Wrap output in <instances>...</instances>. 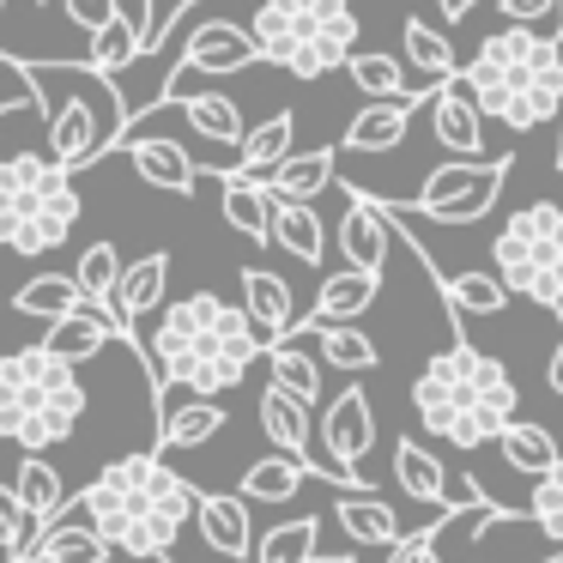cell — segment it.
Segmentation results:
<instances>
[{"instance_id": "1", "label": "cell", "mask_w": 563, "mask_h": 563, "mask_svg": "<svg viewBox=\"0 0 563 563\" xmlns=\"http://www.w3.org/2000/svg\"><path fill=\"white\" fill-rule=\"evenodd\" d=\"M152 316H158V328L140 340L152 394L188 388L219 400V394L243 388V376L261 357V340L249 328L243 303H224L219 291H195V297H176V303H158Z\"/></svg>"}, {"instance_id": "2", "label": "cell", "mask_w": 563, "mask_h": 563, "mask_svg": "<svg viewBox=\"0 0 563 563\" xmlns=\"http://www.w3.org/2000/svg\"><path fill=\"white\" fill-rule=\"evenodd\" d=\"M195 497L200 490L183 473H170L158 454H122L79 490L74 509L122 558H170L176 533L195 521Z\"/></svg>"}, {"instance_id": "3", "label": "cell", "mask_w": 563, "mask_h": 563, "mask_svg": "<svg viewBox=\"0 0 563 563\" xmlns=\"http://www.w3.org/2000/svg\"><path fill=\"white\" fill-rule=\"evenodd\" d=\"M478 115H497L515 134H533L539 122L563 115V19L558 31L503 25L478 43L454 74Z\"/></svg>"}, {"instance_id": "4", "label": "cell", "mask_w": 563, "mask_h": 563, "mask_svg": "<svg viewBox=\"0 0 563 563\" xmlns=\"http://www.w3.org/2000/svg\"><path fill=\"white\" fill-rule=\"evenodd\" d=\"M412 412L430 437L454 442V449H485L497 430L521 412V388H515L509 364L478 352L466 333H454L449 352H437L412 382Z\"/></svg>"}, {"instance_id": "5", "label": "cell", "mask_w": 563, "mask_h": 563, "mask_svg": "<svg viewBox=\"0 0 563 563\" xmlns=\"http://www.w3.org/2000/svg\"><path fill=\"white\" fill-rule=\"evenodd\" d=\"M31 86V103L43 115V140H49V158L67 176L91 170L103 152H115L128 128V110L115 98V86L98 67H74V62H25L19 67Z\"/></svg>"}, {"instance_id": "6", "label": "cell", "mask_w": 563, "mask_h": 563, "mask_svg": "<svg viewBox=\"0 0 563 563\" xmlns=\"http://www.w3.org/2000/svg\"><path fill=\"white\" fill-rule=\"evenodd\" d=\"M86 382L67 357H55L49 345H19L0 357V437L19 449L43 454L55 442H67L86 418Z\"/></svg>"}, {"instance_id": "7", "label": "cell", "mask_w": 563, "mask_h": 563, "mask_svg": "<svg viewBox=\"0 0 563 563\" xmlns=\"http://www.w3.org/2000/svg\"><path fill=\"white\" fill-rule=\"evenodd\" d=\"M79 188L49 152H0V249L7 255H49L79 224Z\"/></svg>"}, {"instance_id": "8", "label": "cell", "mask_w": 563, "mask_h": 563, "mask_svg": "<svg viewBox=\"0 0 563 563\" xmlns=\"http://www.w3.org/2000/svg\"><path fill=\"white\" fill-rule=\"evenodd\" d=\"M249 37L261 62L285 67L291 79H321L357 49V13L352 0H255Z\"/></svg>"}, {"instance_id": "9", "label": "cell", "mask_w": 563, "mask_h": 563, "mask_svg": "<svg viewBox=\"0 0 563 563\" xmlns=\"http://www.w3.org/2000/svg\"><path fill=\"white\" fill-rule=\"evenodd\" d=\"M497 279L509 285V297L563 316V207L558 200H527L521 212H509V224L490 243Z\"/></svg>"}, {"instance_id": "10", "label": "cell", "mask_w": 563, "mask_h": 563, "mask_svg": "<svg viewBox=\"0 0 563 563\" xmlns=\"http://www.w3.org/2000/svg\"><path fill=\"white\" fill-rule=\"evenodd\" d=\"M515 158L503 152V158H454V164H437V170L424 176V188L412 195V207L400 212H418V219L430 224H478L490 207H497L503 183H509Z\"/></svg>"}, {"instance_id": "11", "label": "cell", "mask_w": 563, "mask_h": 563, "mask_svg": "<svg viewBox=\"0 0 563 563\" xmlns=\"http://www.w3.org/2000/svg\"><path fill=\"white\" fill-rule=\"evenodd\" d=\"M164 285H170V249H152V255H140V261H128L122 267V279H115V291L103 297V321H110L122 340H134L140 345V321L152 316V309L164 303Z\"/></svg>"}, {"instance_id": "12", "label": "cell", "mask_w": 563, "mask_h": 563, "mask_svg": "<svg viewBox=\"0 0 563 563\" xmlns=\"http://www.w3.org/2000/svg\"><path fill=\"white\" fill-rule=\"evenodd\" d=\"M321 449H328L333 466L364 473V454L376 449V406H369V394L357 382L333 394L328 412H321Z\"/></svg>"}, {"instance_id": "13", "label": "cell", "mask_w": 563, "mask_h": 563, "mask_svg": "<svg viewBox=\"0 0 563 563\" xmlns=\"http://www.w3.org/2000/svg\"><path fill=\"white\" fill-rule=\"evenodd\" d=\"M340 255L345 267H364L382 273L388 267V249H394V219L382 212V200H369L364 188H345V212H340Z\"/></svg>"}, {"instance_id": "14", "label": "cell", "mask_w": 563, "mask_h": 563, "mask_svg": "<svg viewBox=\"0 0 563 563\" xmlns=\"http://www.w3.org/2000/svg\"><path fill=\"white\" fill-rule=\"evenodd\" d=\"M424 110H430V134H437L442 152H454V158H485V115H478L473 98H466L461 79L430 86Z\"/></svg>"}, {"instance_id": "15", "label": "cell", "mask_w": 563, "mask_h": 563, "mask_svg": "<svg viewBox=\"0 0 563 563\" xmlns=\"http://www.w3.org/2000/svg\"><path fill=\"white\" fill-rule=\"evenodd\" d=\"M195 527L207 539V551L243 563L255 558V521H249V497H231V490H200L195 497Z\"/></svg>"}, {"instance_id": "16", "label": "cell", "mask_w": 563, "mask_h": 563, "mask_svg": "<svg viewBox=\"0 0 563 563\" xmlns=\"http://www.w3.org/2000/svg\"><path fill=\"white\" fill-rule=\"evenodd\" d=\"M122 158L134 164V176H140V183L164 188V195H176V200H195V188H200V164L188 158V152L176 146L170 134L122 140Z\"/></svg>"}, {"instance_id": "17", "label": "cell", "mask_w": 563, "mask_h": 563, "mask_svg": "<svg viewBox=\"0 0 563 563\" xmlns=\"http://www.w3.org/2000/svg\"><path fill=\"white\" fill-rule=\"evenodd\" d=\"M236 285H243V316H249V328H255L261 352L297 328V297H291V285H285L279 273L243 267V273H236Z\"/></svg>"}, {"instance_id": "18", "label": "cell", "mask_w": 563, "mask_h": 563, "mask_svg": "<svg viewBox=\"0 0 563 563\" xmlns=\"http://www.w3.org/2000/svg\"><path fill=\"white\" fill-rule=\"evenodd\" d=\"M115 545L98 533L91 521H74V497H67L62 515H49L43 521V533L31 539L25 563H110Z\"/></svg>"}, {"instance_id": "19", "label": "cell", "mask_w": 563, "mask_h": 563, "mask_svg": "<svg viewBox=\"0 0 563 563\" xmlns=\"http://www.w3.org/2000/svg\"><path fill=\"white\" fill-rule=\"evenodd\" d=\"M430 91H412V98H369L364 110L345 122V140L340 152H394L406 140V128H412V115L424 110Z\"/></svg>"}, {"instance_id": "20", "label": "cell", "mask_w": 563, "mask_h": 563, "mask_svg": "<svg viewBox=\"0 0 563 563\" xmlns=\"http://www.w3.org/2000/svg\"><path fill=\"white\" fill-rule=\"evenodd\" d=\"M110 340H115V345H134V340H122V333L103 321V309L91 303V297H79V303L67 309V316H55L49 333H43V345H49L55 357H67L74 369L91 364V357H103V352H110Z\"/></svg>"}, {"instance_id": "21", "label": "cell", "mask_w": 563, "mask_h": 563, "mask_svg": "<svg viewBox=\"0 0 563 563\" xmlns=\"http://www.w3.org/2000/svg\"><path fill=\"white\" fill-rule=\"evenodd\" d=\"M430 267V279H437V291H442V303H449V321H454V333H461V321L466 316H503L509 309V285L497 279V273H437V261L430 255H418Z\"/></svg>"}, {"instance_id": "22", "label": "cell", "mask_w": 563, "mask_h": 563, "mask_svg": "<svg viewBox=\"0 0 563 563\" xmlns=\"http://www.w3.org/2000/svg\"><path fill=\"white\" fill-rule=\"evenodd\" d=\"M261 183H267L273 200H316V195H328V188L340 183V152H333V146L285 152V158L261 176Z\"/></svg>"}, {"instance_id": "23", "label": "cell", "mask_w": 563, "mask_h": 563, "mask_svg": "<svg viewBox=\"0 0 563 563\" xmlns=\"http://www.w3.org/2000/svg\"><path fill=\"white\" fill-rule=\"evenodd\" d=\"M261 430H267V442H273L279 454L303 461L309 473L321 478L316 454H309V437H316V430H309V406L297 400V394H285L279 382H267V388H261Z\"/></svg>"}, {"instance_id": "24", "label": "cell", "mask_w": 563, "mask_h": 563, "mask_svg": "<svg viewBox=\"0 0 563 563\" xmlns=\"http://www.w3.org/2000/svg\"><path fill=\"white\" fill-rule=\"evenodd\" d=\"M267 243H279L285 255L303 261V267H321V255H328V224H321L316 200H273Z\"/></svg>"}, {"instance_id": "25", "label": "cell", "mask_w": 563, "mask_h": 563, "mask_svg": "<svg viewBox=\"0 0 563 563\" xmlns=\"http://www.w3.org/2000/svg\"><path fill=\"white\" fill-rule=\"evenodd\" d=\"M291 146H297V110H273V115H261L255 128H243V140H236V164H224V170L267 176Z\"/></svg>"}, {"instance_id": "26", "label": "cell", "mask_w": 563, "mask_h": 563, "mask_svg": "<svg viewBox=\"0 0 563 563\" xmlns=\"http://www.w3.org/2000/svg\"><path fill=\"white\" fill-rule=\"evenodd\" d=\"M333 521L345 527V539H352V545H376V551H388L394 539L406 533L400 515H394L382 497H369V490H340V503H333Z\"/></svg>"}, {"instance_id": "27", "label": "cell", "mask_w": 563, "mask_h": 563, "mask_svg": "<svg viewBox=\"0 0 563 563\" xmlns=\"http://www.w3.org/2000/svg\"><path fill=\"white\" fill-rule=\"evenodd\" d=\"M382 297V273H364V267H340L321 279L316 291V309L303 321H357L369 303Z\"/></svg>"}, {"instance_id": "28", "label": "cell", "mask_w": 563, "mask_h": 563, "mask_svg": "<svg viewBox=\"0 0 563 563\" xmlns=\"http://www.w3.org/2000/svg\"><path fill=\"white\" fill-rule=\"evenodd\" d=\"M394 485H400L412 503L449 509V473H442V461H437V454H430L418 437H400V442H394Z\"/></svg>"}, {"instance_id": "29", "label": "cell", "mask_w": 563, "mask_h": 563, "mask_svg": "<svg viewBox=\"0 0 563 563\" xmlns=\"http://www.w3.org/2000/svg\"><path fill=\"white\" fill-rule=\"evenodd\" d=\"M224 430V406L195 394L183 406H158V449H200Z\"/></svg>"}, {"instance_id": "30", "label": "cell", "mask_w": 563, "mask_h": 563, "mask_svg": "<svg viewBox=\"0 0 563 563\" xmlns=\"http://www.w3.org/2000/svg\"><path fill=\"white\" fill-rule=\"evenodd\" d=\"M297 321H303V316H297ZM303 328L316 333V357H321V364L345 369V376H364V369L382 364L376 340H369V333H357L352 321H303Z\"/></svg>"}, {"instance_id": "31", "label": "cell", "mask_w": 563, "mask_h": 563, "mask_svg": "<svg viewBox=\"0 0 563 563\" xmlns=\"http://www.w3.org/2000/svg\"><path fill=\"white\" fill-rule=\"evenodd\" d=\"M400 49H406V67H418V74H424V86H442V79L461 74V55H454V43L442 37L430 19H418V13H406Z\"/></svg>"}, {"instance_id": "32", "label": "cell", "mask_w": 563, "mask_h": 563, "mask_svg": "<svg viewBox=\"0 0 563 563\" xmlns=\"http://www.w3.org/2000/svg\"><path fill=\"white\" fill-rule=\"evenodd\" d=\"M497 449H503V461H509L515 473H527V478L551 473V466H558V454H563L558 437H551L545 424H533V418H521V412L497 430Z\"/></svg>"}, {"instance_id": "33", "label": "cell", "mask_w": 563, "mask_h": 563, "mask_svg": "<svg viewBox=\"0 0 563 563\" xmlns=\"http://www.w3.org/2000/svg\"><path fill=\"white\" fill-rule=\"evenodd\" d=\"M267 376L279 382L285 394H297L303 406H321V357H309V345L297 333L267 345Z\"/></svg>"}, {"instance_id": "34", "label": "cell", "mask_w": 563, "mask_h": 563, "mask_svg": "<svg viewBox=\"0 0 563 563\" xmlns=\"http://www.w3.org/2000/svg\"><path fill=\"white\" fill-rule=\"evenodd\" d=\"M224 183V219L249 236V243H267V224H273V195L261 176H236V170H219Z\"/></svg>"}, {"instance_id": "35", "label": "cell", "mask_w": 563, "mask_h": 563, "mask_svg": "<svg viewBox=\"0 0 563 563\" xmlns=\"http://www.w3.org/2000/svg\"><path fill=\"white\" fill-rule=\"evenodd\" d=\"M176 110H183V122L188 128H195V134L200 140H207V146H231L236 152V140H243V110H236V103L231 98H224V91H195V98H188V103H176Z\"/></svg>"}, {"instance_id": "36", "label": "cell", "mask_w": 563, "mask_h": 563, "mask_svg": "<svg viewBox=\"0 0 563 563\" xmlns=\"http://www.w3.org/2000/svg\"><path fill=\"white\" fill-rule=\"evenodd\" d=\"M13 497L25 503V515L31 521H49V515H62L67 509V478L55 473L43 454H31L25 449V461H19V478H13Z\"/></svg>"}, {"instance_id": "37", "label": "cell", "mask_w": 563, "mask_h": 563, "mask_svg": "<svg viewBox=\"0 0 563 563\" xmlns=\"http://www.w3.org/2000/svg\"><path fill=\"white\" fill-rule=\"evenodd\" d=\"M309 478L316 473H309L303 461H291V454H267V461H255L243 473V490H236V497H249V503H291Z\"/></svg>"}, {"instance_id": "38", "label": "cell", "mask_w": 563, "mask_h": 563, "mask_svg": "<svg viewBox=\"0 0 563 563\" xmlns=\"http://www.w3.org/2000/svg\"><path fill=\"white\" fill-rule=\"evenodd\" d=\"M345 74H352V86L364 91V98H412L406 62H394V55H382V49H352L345 55ZM418 91H430V86H418Z\"/></svg>"}, {"instance_id": "39", "label": "cell", "mask_w": 563, "mask_h": 563, "mask_svg": "<svg viewBox=\"0 0 563 563\" xmlns=\"http://www.w3.org/2000/svg\"><path fill=\"white\" fill-rule=\"evenodd\" d=\"M74 303H79L74 273H37V279H25L13 291V309H19V316H31V321H55V316H67Z\"/></svg>"}, {"instance_id": "40", "label": "cell", "mask_w": 563, "mask_h": 563, "mask_svg": "<svg viewBox=\"0 0 563 563\" xmlns=\"http://www.w3.org/2000/svg\"><path fill=\"white\" fill-rule=\"evenodd\" d=\"M140 55V25L128 13H115V19H103L98 31H91V49H86V67H98L103 79L110 74H122L128 62Z\"/></svg>"}, {"instance_id": "41", "label": "cell", "mask_w": 563, "mask_h": 563, "mask_svg": "<svg viewBox=\"0 0 563 563\" xmlns=\"http://www.w3.org/2000/svg\"><path fill=\"white\" fill-rule=\"evenodd\" d=\"M321 539V515H291V521L267 527L255 545V563H303Z\"/></svg>"}, {"instance_id": "42", "label": "cell", "mask_w": 563, "mask_h": 563, "mask_svg": "<svg viewBox=\"0 0 563 563\" xmlns=\"http://www.w3.org/2000/svg\"><path fill=\"white\" fill-rule=\"evenodd\" d=\"M115 279H122V255H115V243H91L86 255L74 261V285H79V297H91V303H103V297L115 291Z\"/></svg>"}, {"instance_id": "43", "label": "cell", "mask_w": 563, "mask_h": 563, "mask_svg": "<svg viewBox=\"0 0 563 563\" xmlns=\"http://www.w3.org/2000/svg\"><path fill=\"white\" fill-rule=\"evenodd\" d=\"M37 533H43V521L25 515V503L13 497V485H0V563H25V551Z\"/></svg>"}, {"instance_id": "44", "label": "cell", "mask_w": 563, "mask_h": 563, "mask_svg": "<svg viewBox=\"0 0 563 563\" xmlns=\"http://www.w3.org/2000/svg\"><path fill=\"white\" fill-rule=\"evenodd\" d=\"M62 13H67V25H79V31L91 37V31L103 25V19L122 13V0H62Z\"/></svg>"}, {"instance_id": "45", "label": "cell", "mask_w": 563, "mask_h": 563, "mask_svg": "<svg viewBox=\"0 0 563 563\" xmlns=\"http://www.w3.org/2000/svg\"><path fill=\"white\" fill-rule=\"evenodd\" d=\"M497 13L509 19V25H533V19L563 13V0H497Z\"/></svg>"}, {"instance_id": "46", "label": "cell", "mask_w": 563, "mask_h": 563, "mask_svg": "<svg viewBox=\"0 0 563 563\" xmlns=\"http://www.w3.org/2000/svg\"><path fill=\"white\" fill-rule=\"evenodd\" d=\"M545 382H551V394L563 400V340H558V352H551V364H545Z\"/></svg>"}, {"instance_id": "47", "label": "cell", "mask_w": 563, "mask_h": 563, "mask_svg": "<svg viewBox=\"0 0 563 563\" xmlns=\"http://www.w3.org/2000/svg\"><path fill=\"white\" fill-rule=\"evenodd\" d=\"M473 7H478V0H437V13H442V19H466Z\"/></svg>"}, {"instance_id": "48", "label": "cell", "mask_w": 563, "mask_h": 563, "mask_svg": "<svg viewBox=\"0 0 563 563\" xmlns=\"http://www.w3.org/2000/svg\"><path fill=\"white\" fill-rule=\"evenodd\" d=\"M303 563H357V558H352V551H333V558H328V551H309Z\"/></svg>"}, {"instance_id": "49", "label": "cell", "mask_w": 563, "mask_h": 563, "mask_svg": "<svg viewBox=\"0 0 563 563\" xmlns=\"http://www.w3.org/2000/svg\"><path fill=\"white\" fill-rule=\"evenodd\" d=\"M551 164H558V170H563V128H558V152H551Z\"/></svg>"}, {"instance_id": "50", "label": "cell", "mask_w": 563, "mask_h": 563, "mask_svg": "<svg viewBox=\"0 0 563 563\" xmlns=\"http://www.w3.org/2000/svg\"><path fill=\"white\" fill-rule=\"evenodd\" d=\"M0 13H7V0H0Z\"/></svg>"}]
</instances>
